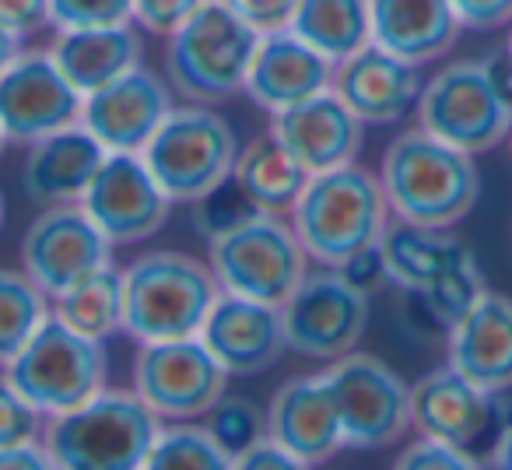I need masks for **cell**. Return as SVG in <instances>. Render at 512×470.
Listing matches in <instances>:
<instances>
[{
	"instance_id": "d6986e66",
	"label": "cell",
	"mask_w": 512,
	"mask_h": 470,
	"mask_svg": "<svg viewBox=\"0 0 512 470\" xmlns=\"http://www.w3.org/2000/svg\"><path fill=\"white\" fill-rule=\"evenodd\" d=\"M421 67L369 43L334 67V92L365 127L400 123L421 99Z\"/></svg>"
},
{
	"instance_id": "d6a6232c",
	"label": "cell",
	"mask_w": 512,
	"mask_h": 470,
	"mask_svg": "<svg viewBox=\"0 0 512 470\" xmlns=\"http://www.w3.org/2000/svg\"><path fill=\"white\" fill-rule=\"evenodd\" d=\"M207 418H211V425H207L211 435L232 456L249 449L253 442L267 439V411H260V404H253L246 397H228L225 393V400Z\"/></svg>"
},
{
	"instance_id": "f1b7e54d",
	"label": "cell",
	"mask_w": 512,
	"mask_h": 470,
	"mask_svg": "<svg viewBox=\"0 0 512 470\" xmlns=\"http://www.w3.org/2000/svg\"><path fill=\"white\" fill-rule=\"evenodd\" d=\"M288 29L337 67L372 43L369 0H299Z\"/></svg>"
},
{
	"instance_id": "836d02e7",
	"label": "cell",
	"mask_w": 512,
	"mask_h": 470,
	"mask_svg": "<svg viewBox=\"0 0 512 470\" xmlns=\"http://www.w3.org/2000/svg\"><path fill=\"white\" fill-rule=\"evenodd\" d=\"M53 32L134 25V0H50Z\"/></svg>"
},
{
	"instance_id": "8d00e7d4",
	"label": "cell",
	"mask_w": 512,
	"mask_h": 470,
	"mask_svg": "<svg viewBox=\"0 0 512 470\" xmlns=\"http://www.w3.org/2000/svg\"><path fill=\"white\" fill-rule=\"evenodd\" d=\"M393 470H484L477 456H470L463 446H449L439 439H425L404 446V453L397 456Z\"/></svg>"
},
{
	"instance_id": "8992f818",
	"label": "cell",
	"mask_w": 512,
	"mask_h": 470,
	"mask_svg": "<svg viewBox=\"0 0 512 470\" xmlns=\"http://www.w3.org/2000/svg\"><path fill=\"white\" fill-rule=\"evenodd\" d=\"M260 32L235 18L225 4L207 0L179 25L165 46V81L186 102L214 106L246 88Z\"/></svg>"
},
{
	"instance_id": "ac0fdd59",
	"label": "cell",
	"mask_w": 512,
	"mask_h": 470,
	"mask_svg": "<svg viewBox=\"0 0 512 470\" xmlns=\"http://www.w3.org/2000/svg\"><path fill=\"white\" fill-rule=\"evenodd\" d=\"M200 341L228 376H260L288 351L281 306L221 292L200 327Z\"/></svg>"
},
{
	"instance_id": "d4e9b609",
	"label": "cell",
	"mask_w": 512,
	"mask_h": 470,
	"mask_svg": "<svg viewBox=\"0 0 512 470\" xmlns=\"http://www.w3.org/2000/svg\"><path fill=\"white\" fill-rule=\"evenodd\" d=\"M106 155L109 151L81 123H74V127H64L29 144L22 183L29 197L43 207L81 204L88 183L95 179L99 165L106 162Z\"/></svg>"
},
{
	"instance_id": "5b68a950",
	"label": "cell",
	"mask_w": 512,
	"mask_h": 470,
	"mask_svg": "<svg viewBox=\"0 0 512 470\" xmlns=\"http://www.w3.org/2000/svg\"><path fill=\"white\" fill-rule=\"evenodd\" d=\"M386 281L425 302L428 316L449 334L456 320L484 292L474 253L449 235V228H421L390 218L379 239Z\"/></svg>"
},
{
	"instance_id": "603a6c76",
	"label": "cell",
	"mask_w": 512,
	"mask_h": 470,
	"mask_svg": "<svg viewBox=\"0 0 512 470\" xmlns=\"http://www.w3.org/2000/svg\"><path fill=\"white\" fill-rule=\"evenodd\" d=\"M449 365L488 393L512 390V299L484 288L446 334Z\"/></svg>"
},
{
	"instance_id": "681fc988",
	"label": "cell",
	"mask_w": 512,
	"mask_h": 470,
	"mask_svg": "<svg viewBox=\"0 0 512 470\" xmlns=\"http://www.w3.org/2000/svg\"><path fill=\"white\" fill-rule=\"evenodd\" d=\"M509 151H512V134H509Z\"/></svg>"
},
{
	"instance_id": "3957f363",
	"label": "cell",
	"mask_w": 512,
	"mask_h": 470,
	"mask_svg": "<svg viewBox=\"0 0 512 470\" xmlns=\"http://www.w3.org/2000/svg\"><path fill=\"white\" fill-rule=\"evenodd\" d=\"M218 295L214 271L190 253L148 250L123 267V330L137 344L197 337Z\"/></svg>"
},
{
	"instance_id": "e0dca14e",
	"label": "cell",
	"mask_w": 512,
	"mask_h": 470,
	"mask_svg": "<svg viewBox=\"0 0 512 470\" xmlns=\"http://www.w3.org/2000/svg\"><path fill=\"white\" fill-rule=\"evenodd\" d=\"M172 109H176V92H172L169 81L151 67L137 64L123 78L85 95L81 127L109 155H141Z\"/></svg>"
},
{
	"instance_id": "f35d334b",
	"label": "cell",
	"mask_w": 512,
	"mask_h": 470,
	"mask_svg": "<svg viewBox=\"0 0 512 470\" xmlns=\"http://www.w3.org/2000/svg\"><path fill=\"white\" fill-rule=\"evenodd\" d=\"M218 4H225L235 18H242L260 36L288 29L295 8H299V0H218Z\"/></svg>"
},
{
	"instance_id": "4316f807",
	"label": "cell",
	"mask_w": 512,
	"mask_h": 470,
	"mask_svg": "<svg viewBox=\"0 0 512 470\" xmlns=\"http://www.w3.org/2000/svg\"><path fill=\"white\" fill-rule=\"evenodd\" d=\"M64 71V78L78 88L81 95H92L106 88L109 81L123 78L144 64V46L137 36V25H109V29H78L57 32L46 46Z\"/></svg>"
},
{
	"instance_id": "ffe728a7",
	"label": "cell",
	"mask_w": 512,
	"mask_h": 470,
	"mask_svg": "<svg viewBox=\"0 0 512 470\" xmlns=\"http://www.w3.org/2000/svg\"><path fill=\"white\" fill-rule=\"evenodd\" d=\"M267 439L285 446L309 467L327 463L330 456L348 449L327 372L292 376L278 386L267 407Z\"/></svg>"
},
{
	"instance_id": "83f0119b",
	"label": "cell",
	"mask_w": 512,
	"mask_h": 470,
	"mask_svg": "<svg viewBox=\"0 0 512 470\" xmlns=\"http://www.w3.org/2000/svg\"><path fill=\"white\" fill-rule=\"evenodd\" d=\"M232 183L242 190V197L267 214H288L295 200L302 197L309 183V172L292 158V151L267 130L253 137L246 148H239L232 169Z\"/></svg>"
},
{
	"instance_id": "4fadbf2b",
	"label": "cell",
	"mask_w": 512,
	"mask_h": 470,
	"mask_svg": "<svg viewBox=\"0 0 512 470\" xmlns=\"http://www.w3.org/2000/svg\"><path fill=\"white\" fill-rule=\"evenodd\" d=\"M228 372L200 337L141 344L134 358V393L162 421H193L225 400Z\"/></svg>"
},
{
	"instance_id": "74e56055",
	"label": "cell",
	"mask_w": 512,
	"mask_h": 470,
	"mask_svg": "<svg viewBox=\"0 0 512 470\" xmlns=\"http://www.w3.org/2000/svg\"><path fill=\"white\" fill-rule=\"evenodd\" d=\"M207 0H134V25L151 36L169 39Z\"/></svg>"
},
{
	"instance_id": "30bf717a",
	"label": "cell",
	"mask_w": 512,
	"mask_h": 470,
	"mask_svg": "<svg viewBox=\"0 0 512 470\" xmlns=\"http://www.w3.org/2000/svg\"><path fill=\"white\" fill-rule=\"evenodd\" d=\"M4 376L46 418H57L106 390L109 358L99 341L74 334L50 313V320L36 330V337L11 358Z\"/></svg>"
},
{
	"instance_id": "7a4b0ae2",
	"label": "cell",
	"mask_w": 512,
	"mask_h": 470,
	"mask_svg": "<svg viewBox=\"0 0 512 470\" xmlns=\"http://www.w3.org/2000/svg\"><path fill=\"white\" fill-rule=\"evenodd\" d=\"M288 218L309 260L341 271L362 253L376 250L393 214L379 176L355 162L309 176Z\"/></svg>"
},
{
	"instance_id": "44dd1931",
	"label": "cell",
	"mask_w": 512,
	"mask_h": 470,
	"mask_svg": "<svg viewBox=\"0 0 512 470\" xmlns=\"http://www.w3.org/2000/svg\"><path fill=\"white\" fill-rule=\"evenodd\" d=\"M271 134L292 151V158L309 176H320V172L358 162L365 144V123L330 88L302 106L271 116Z\"/></svg>"
},
{
	"instance_id": "cb8c5ba5",
	"label": "cell",
	"mask_w": 512,
	"mask_h": 470,
	"mask_svg": "<svg viewBox=\"0 0 512 470\" xmlns=\"http://www.w3.org/2000/svg\"><path fill=\"white\" fill-rule=\"evenodd\" d=\"M495 397L498 393L474 386L453 365H442L411 383V421L425 439L467 449L495 421Z\"/></svg>"
},
{
	"instance_id": "2e32d148",
	"label": "cell",
	"mask_w": 512,
	"mask_h": 470,
	"mask_svg": "<svg viewBox=\"0 0 512 470\" xmlns=\"http://www.w3.org/2000/svg\"><path fill=\"white\" fill-rule=\"evenodd\" d=\"M81 207L113 246H137L162 232L172 200L141 155H106Z\"/></svg>"
},
{
	"instance_id": "7bdbcfd3",
	"label": "cell",
	"mask_w": 512,
	"mask_h": 470,
	"mask_svg": "<svg viewBox=\"0 0 512 470\" xmlns=\"http://www.w3.org/2000/svg\"><path fill=\"white\" fill-rule=\"evenodd\" d=\"M0 470H57V463L43 442H25V446L0 449Z\"/></svg>"
},
{
	"instance_id": "ab89813d",
	"label": "cell",
	"mask_w": 512,
	"mask_h": 470,
	"mask_svg": "<svg viewBox=\"0 0 512 470\" xmlns=\"http://www.w3.org/2000/svg\"><path fill=\"white\" fill-rule=\"evenodd\" d=\"M0 25H8L22 43L53 29L50 0H0Z\"/></svg>"
},
{
	"instance_id": "ba28073f",
	"label": "cell",
	"mask_w": 512,
	"mask_h": 470,
	"mask_svg": "<svg viewBox=\"0 0 512 470\" xmlns=\"http://www.w3.org/2000/svg\"><path fill=\"white\" fill-rule=\"evenodd\" d=\"M207 246V267L214 271L218 288L242 299L285 306L309 274L306 246L299 243L292 221H281V214H253L242 225L214 235Z\"/></svg>"
},
{
	"instance_id": "277c9868",
	"label": "cell",
	"mask_w": 512,
	"mask_h": 470,
	"mask_svg": "<svg viewBox=\"0 0 512 470\" xmlns=\"http://www.w3.org/2000/svg\"><path fill=\"white\" fill-rule=\"evenodd\" d=\"M162 418L134 390H102L67 414L50 418L43 446L57 470H141Z\"/></svg>"
},
{
	"instance_id": "1f68e13d",
	"label": "cell",
	"mask_w": 512,
	"mask_h": 470,
	"mask_svg": "<svg viewBox=\"0 0 512 470\" xmlns=\"http://www.w3.org/2000/svg\"><path fill=\"white\" fill-rule=\"evenodd\" d=\"M141 470H232V453L200 425L162 428Z\"/></svg>"
},
{
	"instance_id": "b9f144b4",
	"label": "cell",
	"mask_w": 512,
	"mask_h": 470,
	"mask_svg": "<svg viewBox=\"0 0 512 470\" xmlns=\"http://www.w3.org/2000/svg\"><path fill=\"white\" fill-rule=\"evenodd\" d=\"M449 4L460 15L463 29L488 32L512 25V0H449Z\"/></svg>"
},
{
	"instance_id": "f546056e",
	"label": "cell",
	"mask_w": 512,
	"mask_h": 470,
	"mask_svg": "<svg viewBox=\"0 0 512 470\" xmlns=\"http://www.w3.org/2000/svg\"><path fill=\"white\" fill-rule=\"evenodd\" d=\"M53 316L74 334L106 344L123 330V271L113 264L53 299Z\"/></svg>"
},
{
	"instance_id": "7402d4cb",
	"label": "cell",
	"mask_w": 512,
	"mask_h": 470,
	"mask_svg": "<svg viewBox=\"0 0 512 470\" xmlns=\"http://www.w3.org/2000/svg\"><path fill=\"white\" fill-rule=\"evenodd\" d=\"M330 88H334V64L302 43L292 29H281L260 36L242 95H249L264 113L278 116Z\"/></svg>"
},
{
	"instance_id": "484cf974",
	"label": "cell",
	"mask_w": 512,
	"mask_h": 470,
	"mask_svg": "<svg viewBox=\"0 0 512 470\" xmlns=\"http://www.w3.org/2000/svg\"><path fill=\"white\" fill-rule=\"evenodd\" d=\"M372 43L414 67L446 57L463 32L449 0H369Z\"/></svg>"
},
{
	"instance_id": "ee69618b",
	"label": "cell",
	"mask_w": 512,
	"mask_h": 470,
	"mask_svg": "<svg viewBox=\"0 0 512 470\" xmlns=\"http://www.w3.org/2000/svg\"><path fill=\"white\" fill-rule=\"evenodd\" d=\"M491 470H512V425H505L502 435L495 439V449H491Z\"/></svg>"
},
{
	"instance_id": "7dc6e473",
	"label": "cell",
	"mask_w": 512,
	"mask_h": 470,
	"mask_svg": "<svg viewBox=\"0 0 512 470\" xmlns=\"http://www.w3.org/2000/svg\"><path fill=\"white\" fill-rule=\"evenodd\" d=\"M4 148H8V137H4V130H0V155H4Z\"/></svg>"
},
{
	"instance_id": "52a82bcc",
	"label": "cell",
	"mask_w": 512,
	"mask_h": 470,
	"mask_svg": "<svg viewBox=\"0 0 512 470\" xmlns=\"http://www.w3.org/2000/svg\"><path fill=\"white\" fill-rule=\"evenodd\" d=\"M172 204H197L232 179L239 158L235 127L214 106H176L141 151Z\"/></svg>"
},
{
	"instance_id": "9c48e42d",
	"label": "cell",
	"mask_w": 512,
	"mask_h": 470,
	"mask_svg": "<svg viewBox=\"0 0 512 470\" xmlns=\"http://www.w3.org/2000/svg\"><path fill=\"white\" fill-rule=\"evenodd\" d=\"M414 113L421 130L474 158L495 151L512 134V106L495 88L484 60H453L435 71Z\"/></svg>"
},
{
	"instance_id": "f6af8a7d",
	"label": "cell",
	"mask_w": 512,
	"mask_h": 470,
	"mask_svg": "<svg viewBox=\"0 0 512 470\" xmlns=\"http://www.w3.org/2000/svg\"><path fill=\"white\" fill-rule=\"evenodd\" d=\"M22 50H25L22 39H18L15 32L8 29V25H0V71H4V67H8Z\"/></svg>"
},
{
	"instance_id": "5bb4252c",
	"label": "cell",
	"mask_w": 512,
	"mask_h": 470,
	"mask_svg": "<svg viewBox=\"0 0 512 470\" xmlns=\"http://www.w3.org/2000/svg\"><path fill=\"white\" fill-rule=\"evenodd\" d=\"M113 264V243L81 204L43 207L22 235V271L50 299Z\"/></svg>"
},
{
	"instance_id": "7c38bea8",
	"label": "cell",
	"mask_w": 512,
	"mask_h": 470,
	"mask_svg": "<svg viewBox=\"0 0 512 470\" xmlns=\"http://www.w3.org/2000/svg\"><path fill=\"white\" fill-rule=\"evenodd\" d=\"M327 379L348 449H386L414 428L411 383H404L383 358L351 351L330 362Z\"/></svg>"
},
{
	"instance_id": "d590c367",
	"label": "cell",
	"mask_w": 512,
	"mask_h": 470,
	"mask_svg": "<svg viewBox=\"0 0 512 470\" xmlns=\"http://www.w3.org/2000/svg\"><path fill=\"white\" fill-rule=\"evenodd\" d=\"M193 207H197V225H200V232L207 235V243H211L214 235L228 232V228L242 225L246 218L260 214L246 197H242V190L232 183V179H228L221 190H214V193H207L204 200H197Z\"/></svg>"
},
{
	"instance_id": "4dcf8cb0",
	"label": "cell",
	"mask_w": 512,
	"mask_h": 470,
	"mask_svg": "<svg viewBox=\"0 0 512 470\" xmlns=\"http://www.w3.org/2000/svg\"><path fill=\"white\" fill-rule=\"evenodd\" d=\"M50 295L25 271L0 267V369L36 337V330L50 320Z\"/></svg>"
},
{
	"instance_id": "bcb514c9",
	"label": "cell",
	"mask_w": 512,
	"mask_h": 470,
	"mask_svg": "<svg viewBox=\"0 0 512 470\" xmlns=\"http://www.w3.org/2000/svg\"><path fill=\"white\" fill-rule=\"evenodd\" d=\"M4 214H8V204H4V193H0V228H4Z\"/></svg>"
},
{
	"instance_id": "9a60e30c",
	"label": "cell",
	"mask_w": 512,
	"mask_h": 470,
	"mask_svg": "<svg viewBox=\"0 0 512 470\" xmlns=\"http://www.w3.org/2000/svg\"><path fill=\"white\" fill-rule=\"evenodd\" d=\"M85 95L64 78L50 50H22L0 71V130L8 144H32L81 123Z\"/></svg>"
},
{
	"instance_id": "c3c4849f",
	"label": "cell",
	"mask_w": 512,
	"mask_h": 470,
	"mask_svg": "<svg viewBox=\"0 0 512 470\" xmlns=\"http://www.w3.org/2000/svg\"><path fill=\"white\" fill-rule=\"evenodd\" d=\"M505 50H509V57H512V32H509V43H505Z\"/></svg>"
},
{
	"instance_id": "e575fe53",
	"label": "cell",
	"mask_w": 512,
	"mask_h": 470,
	"mask_svg": "<svg viewBox=\"0 0 512 470\" xmlns=\"http://www.w3.org/2000/svg\"><path fill=\"white\" fill-rule=\"evenodd\" d=\"M43 418L46 414L25 393H18V386L8 376H0V449L39 442Z\"/></svg>"
},
{
	"instance_id": "8fae6325",
	"label": "cell",
	"mask_w": 512,
	"mask_h": 470,
	"mask_svg": "<svg viewBox=\"0 0 512 470\" xmlns=\"http://www.w3.org/2000/svg\"><path fill=\"white\" fill-rule=\"evenodd\" d=\"M288 351L313 362H337L358 351L369 327V292L344 271H309L281 306Z\"/></svg>"
},
{
	"instance_id": "60d3db41",
	"label": "cell",
	"mask_w": 512,
	"mask_h": 470,
	"mask_svg": "<svg viewBox=\"0 0 512 470\" xmlns=\"http://www.w3.org/2000/svg\"><path fill=\"white\" fill-rule=\"evenodd\" d=\"M232 470H313V467L306 460H299L295 453H288L285 446H278L274 439H260L232 456Z\"/></svg>"
},
{
	"instance_id": "6da1fadb",
	"label": "cell",
	"mask_w": 512,
	"mask_h": 470,
	"mask_svg": "<svg viewBox=\"0 0 512 470\" xmlns=\"http://www.w3.org/2000/svg\"><path fill=\"white\" fill-rule=\"evenodd\" d=\"M379 183L393 218L421 228L460 225L481 197V172L474 155L421 127L404 130L386 144Z\"/></svg>"
}]
</instances>
